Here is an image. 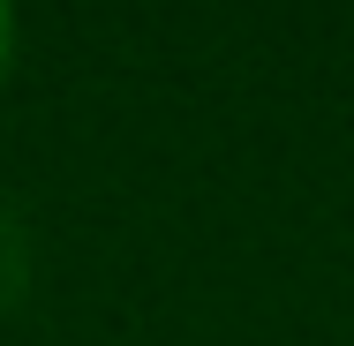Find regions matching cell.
I'll use <instances>...</instances> for the list:
<instances>
[{
  "label": "cell",
  "instance_id": "6da1fadb",
  "mask_svg": "<svg viewBox=\"0 0 354 346\" xmlns=\"http://www.w3.org/2000/svg\"><path fill=\"white\" fill-rule=\"evenodd\" d=\"M23 294H30V233H23L15 211L0 204V316H15Z\"/></svg>",
  "mask_w": 354,
  "mask_h": 346
},
{
  "label": "cell",
  "instance_id": "7a4b0ae2",
  "mask_svg": "<svg viewBox=\"0 0 354 346\" xmlns=\"http://www.w3.org/2000/svg\"><path fill=\"white\" fill-rule=\"evenodd\" d=\"M15 68V0H0V83Z\"/></svg>",
  "mask_w": 354,
  "mask_h": 346
}]
</instances>
